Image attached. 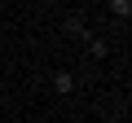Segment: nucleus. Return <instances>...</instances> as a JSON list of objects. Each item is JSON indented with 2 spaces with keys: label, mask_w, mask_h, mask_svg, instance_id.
<instances>
[{
  "label": "nucleus",
  "mask_w": 132,
  "mask_h": 123,
  "mask_svg": "<svg viewBox=\"0 0 132 123\" xmlns=\"http://www.w3.org/2000/svg\"><path fill=\"white\" fill-rule=\"evenodd\" d=\"M110 13L114 18H132V0H110Z\"/></svg>",
  "instance_id": "7ed1b4c3"
},
{
  "label": "nucleus",
  "mask_w": 132,
  "mask_h": 123,
  "mask_svg": "<svg viewBox=\"0 0 132 123\" xmlns=\"http://www.w3.org/2000/svg\"><path fill=\"white\" fill-rule=\"evenodd\" d=\"M53 88H57L62 97H66V92H75V75H71V71H57V75H53Z\"/></svg>",
  "instance_id": "f03ea898"
},
{
  "label": "nucleus",
  "mask_w": 132,
  "mask_h": 123,
  "mask_svg": "<svg viewBox=\"0 0 132 123\" xmlns=\"http://www.w3.org/2000/svg\"><path fill=\"white\" fill-rule=\"evenodd\" d=\"M88 53L93 57H106V40H88Z\"/></svg>",
  "instance_id": "20e7f679"
},
{
  "label": "nucleus",
  "mask_w": 132,
  "mask_h": 123,
  "mask_svg": "<svg viewBox=\"0 0 132 123\" xmlns=\"http://www.w3.org/2000/svg\"><path fill=\"white\" fill-rule=\"evenodd\" d=\"M62 31H66V35H75V40H84V35H88V27H84V18H79V13L66 18V22H62Z\"/></svg>",
  "instance_id": "f257e3e1"
}]
</instances>
